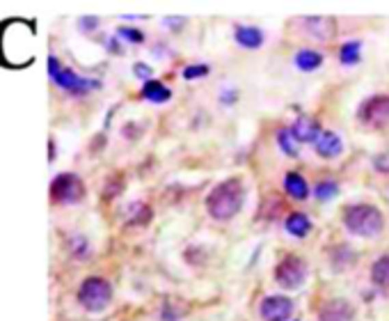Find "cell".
<instances>
[{
  "mask_svg": "<svg viewBox=\"0 0 389 321\" xmlns=\"http://www.w3.org/2000/svg\"><path fill=\"white\" fill-rule=\"evenodd\" d=\"M32 28H37V23L25 21V18H8V21L0 23V67L16 69L14 49H18V53H21L25 64H32V60H28V57L23 55V51H28V55H35V51H32L35 35L23 39V32H28Z\"/></svg>",
  "mask_w": 389,
  "mask_h": 321,
  "instance_id": "1",
  "label": "cell"
},
{
  "mask_svg": "<svg viewBox=\"0 0 389 321\" xmlns=\"http://www.w3.org/2000/svg\"><path fill=\"white\" fill-rule=\"evenodd\" d=\"M245 205V183L239 177L220 181L206 198V211L213 220L227 222L239 216Z\"/></svg>",
  "mask_w": 389,
  "mask_h": 321,
  "instance_id": "2",
  "label": "cell"
},
{
  "mask_svg": "<svg viewBox=\"0 0 389 321\" xmlns=\"http://www.w3.org/2000/svg\"><path fill=\"white\" fill-rule=\"evenodd\" d=\"M344 227L353 237L373 239L385 229V216L373 205H353L344 214Z\"/></svg>",
  "mask_w": 389,
  "mask_h": 321,
  "instance_id": "3",
  "label": "cell"
},
{
  "mask_svg": "<svg viewBox=\"0 0 389 321\" xmlns=\"http://www.w3.org/2000/svg\"><path fill=\"white\" fill-rule=\"evenodd\" d=\"M113 300V285L105 278L92 275L85 278L83 285L78 287V303H81L88 312H101L110 305Z\"/></svg>",
  "mask_w": 389,
  "mask_h": 321,
  "instance_id": "4",
  "label": "cell"
},
{
  "mask_svg": "<svg viewBox=\"0 0 389 321\" xmlns=\"http://www.w3.org/2000/svg\"><path fill=\"white\" fill-rule=\"evenodd\" d=\"M49 74L53 78V83L57 88H62L69 94H88L90 90L98 88V81H92V78H85L76 71H71L67 67H62V62L57 57H49Z\"/></svg>",
  "mask_w": 389,
  "mask_h": 321,
  "instance_id": "5",
  "label": "cell"
},
{
  "mask_svg": "<svg viewBox=\"0 0 389 321\" xmlns=\"http://www.w3.org/2000/svg\"><path fill=\"white\" fill-rule=\"evenodd\" d=\"M85 198V183L74 172H62L51 181V200L57 205H76Z\"/></svg>",
  "mask_w": 389,
  "mask_h": 321,
  "instance_id": "6",
  "label": "cell"
},
{
  "mask_svg": "<svg viewBox=\"0 0 389 321\" xmlns=\"http://www.w3.org/2000/svg\"><path fill=\"white\" fill-rule=\"evenodd\" d=\"M275 280L284 290H300L307 280V264L298 255H286L280 264L275 266Z\"/></svg>",
  "mask_w": 389,
  "mask_h": 321,
  "instance_id": "7",
  "label": "cell"
},
{
  "mask_svg": "<svg viewBox=\"0 0 389 321\" xmlns=\"http://www.w3.org/2000/svg\"><path fill=\"white\" fill-rule=\"evenodd\" d=\"M358 120L364 127L380 129L389 124V97L387 94H373L360 103L358 108Z\"/></svg>",
  "mask_w": 389,
  "mask_h": 321,
  "instance_id": "8",
  "label": "cell"
},
{
  "mask_svg": "<svg viewBox=\"0 0 389 321\" xmlns=\"http://www.w3.org/2000/svg\"><path fill=\"white\" fill-rule=\"evenodd\" d=\"M259 312L263 321H286L293 314V300L286 296H266Z\"/></svg>",
  "mask_w": 389,
  "mask_h": 321,
  "instance_id": "9",
  "label": "cell"
},
{
  "mask_svg": "<svg viewBox=\"0 0 389 321\" xmlns=\"http://www.w3.org/2000/svg\"><path fill=\"white\" fill-rule=\"evenodd\" d=\"M291 131V136H293V140L295 142H305V145H314L316 142V138L321 136V124L314 120V117H309V115H302L298 117V120L293 122V127L289 129Z\"/></svg>",
  "mask_w": 389,
  "mask_h": 321,
  "instance_id": "10",
  "label": "cell"
},
{
  "mask_svg": "<svg viewBox=\"0 0 389 321\" xmlns=\"http://www.w3.org/2000/svg\"><path fill=\"white\" fill-rule=\"evenodd\" d=\"M302 23H305L307 35H312L319 42H330L337 35V23H334L332 16H307Z\"/></svg>",
  "mask_w": 389,
  "mask_h": 321,
  "instance_id": "11",
  "label": "cell"
},
{
  "mask_svg": "<svg viewBox=\"0 0 389 321\" xmlns=\"http://www.w3.org/2000/svg\"><path fill=\"white\" fill-rule=\"evenodd\" d=\"M314 149L321 159H337V156L344 152V140H341L339 133L334 131H321V136L316 138Z\"/></svg>",
  "mask_w": 389,
  "mask_h": 321,
  "instance_id": "12",
  "label": "cell"
},
{
  "mask_svg": "<svg viewBox=\"0 0 389 321\" xmlns=\"http://www.w3.org/2000/svg\"><path fill=\"white\" fill-rule=\"evenodd\" d=\"M284 227H286V232L291 234V237H295V239H305L307 234L312 232V220H309V216H307V214L293 211V214H289V216H286Z\"/></svg>",
  "mask_w": 389,
  "mask_h": 321,
  "instance_id": "13",
  "label": "cell"
},
{
  "mask_svg": "<svg viewBox=\"0 0 389 321\" xmlns=\"http://www.w3.org/2000/svg\"><path fill=\"white\" fill-rule=\"evenodd\" d=\"M351 319H353V307L348 300H330L321 312V321H351Z\"/></svg>",
  "mask_w": 389,
  "mask_h": 321,
  "instance_id": "14",
  "label": "cell"
},
{
  "mask_svg": "<svg viewBox=\"0 0 389 321\" xmlns=\"http://www.w3.org/2000/svg\"><path fill=\"white\" fill-rule=\"evenodd\" d=\"M234 39L243 49H259L263 44V32L254 25H239L234 32Z\"/></svg>",
  "mask_w": 389,
  "mask_h": 321,
  "instance_id": "15",
  "label": "cell"
},
{
  "mask_svg": "<svg viewBox=\"0 0 389 321\" xmlns=\"http://www.w3.org/2000/svg\"><path fill=\"white\" fill-rule=\"evenodd\" d=\"M142 97L151 103H165V101H170V97H172V90H170L167 85H163L161 81L149 78V81H144V85H142Z\"/></svg>",
  "mask_w": 389,
  "mask_h": 321,
  "instance_id": "16",
  "label": "cell"
},
{
  "mask_svg": "<svg viewBox=\"0 0 389 321\" xmlns=\"http://www.w3.org/2000/svg\"><path fill=\"white\" fill-rule=\"evenodd\" d=\"M284 191L289 193V198H293V200H307L309 198V186H307L305 177L298 175V172H286Z\"/></svg>",
  "mask_w": 389,
  "mask_h": 321,
  "instance_id": "17",
  "label": "cell"
},
{
  "mask_svg": "<svg viewBox=\"0 0 389 321\" xmlns=\"http://www.w3.org/2000/svg\"><path fill=\"white\" fill-rule=\"evenodd\" d=\"M323 64V55L314 49H300L295 53V67L300 71H316Z\"/></svg>",
  "mask_w": 389,
  "mask_h": 321,
  "instance_id": "18",
  "label": "cell"
},
{
  "mask_svg": "<svg viewBox=\"0 0 389 321\" xmlns=\"http://www.w3.org/2000/svg\"><path fill=\"white\" fill-rule=\"evenodd\" d=\"M371 280H373L375 287L389 290V255H382L380 259L373 261V266H371Z\"/></svg>",
  "mask_w": 389,
  "mask_h": 321,
  "instance_id": "19",
  "label": "cell"
},
{
  "mask_svg": "<svg viewBox=\"0 0 389 321\" xmlns=\"http://www.w3.org/2000/svg\"><path fill=\"white\" fill-rule=\"evenodd\" d=\"M362 57V44L360 42H346L341 44L339 49V62L346 64V67H353V64H358Z\"/></svg>",
  "mask_w": 389,
  "mask_h": 321,
  "instance_id": "20",
  "label": "cell"
},
{
  "mask_svg": "<svg viewBox=\"0 0 389 321\" xmlns=\"http://www.w3.org/2000/svg\"><path fill=\"white\" fill-rule=\"evenodd\" d=\"M277 145H280V149L289 156V159H298V156H300L298 142L293 140V136H291V131H289V129L277 131Z\"/></svg>",
  "mask_w": 389,
  "mask_h": 321,
  "instance_id": "21",
  "label": "cell"
},
{
  "mask_svg": "<svg viewBox=\"0 0 389 321\" xmlns=\"http://www.w3.org/2000/svg\"><path fill=\"white\" fill-rule=\"evenodd\" d=\"M129 211H131V218H129L131 227H142L151 220V209L147 205H142V202H135Z\"/></svg>",
  "mask_w": 389,
  "mask_h": 321,
  "instance_id": "22",
  "label": "cell"
},
{
  "mask_svg": "<svg viewBox=\"0 0 389 321\" xmlns=\"http://www.w3.org/2000/svg\"><path fill=\"white\" fill-rule=\"evenodd\" d=\"M337 193H339V183H337V181H330V179L316 183V188H314L316 200H321V202L334 200V198H337Z\"/></svg>",
  "mask_w": 389,
  "mask_h": 321,
  "instance_id": "23",
  "label": "cell"
},
{
  "mask_svg": "<svg viewBox=\"0 0 389 321\" xmlns=\"http://www.w3.org/2000/svg\"><path fill=\"white\" fill-rule=\"evenodd\" d=\"M209 64H188L186 69H183V78L186 81H195V78H204L209 76Z\"/></svg>",
  "mask_w": 389,
  "mask_h": 321,
  "instance_id": "24",
  "label": "cell"
},
{
  "mask_svg": "<svg viewBox=\"0 0 389 321\" xmlns=\"http://www.w3.org/2000/svg\"><path fill=\"white\" fill-rule=\"evenodd\" d=\"M69 251L74 253L76 257H85V255L90 253V246L83 237H71L69 239Z\"/></svg>",
  "mask_w": 389,
  "mask_h": 321,
  "instance_id": "25",
  "label": "cell"
},
{
  "mask_svg": "<svg viewBox=\"0 0 389 321\" xmlns=\"http://www.w3.org/2000/svg\"><path fill=\"white\" fill-rule=\"evenodd\" d=\"M120 37H124L131 44H142L144 42V35L137 28H120Z\"/></svg>",
  "mask_w": 389,
  "mask_h": 321,
  "instance_id": "26",
  "label": "cell"
},
{
  "mask_svg": "<svg viewBox=\"0 0 389 321\" xmlns=\"http://www.w3.org/2000/svg\"><path fill=\"white\" fill-rule=\"evenodd\" d=\"M373 166L380 170V172H389V156H378V159H373Z\"/></svg>",
  "mask_w": 389,
  "mask_h": 321,
  "instance_id": "27",
  "label": "cell"
},
{
  "mask_svg": "<svg viewBox=\"0 0 389 321\" xmlns=\"http://www.w3.org/2000/svg\"><path fill=\"white\" fill-rule=\"evenodd\" d=\"M135 74L140 76V78H144V81H149V76H151V69L147 67V64L137 62V64H135Z\"/></svg>",
  "mask_w": 389,
  "mask_h": 321,
  "instance_id": "28",
  "label": "cell"
}]
</instances>
